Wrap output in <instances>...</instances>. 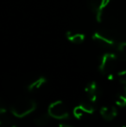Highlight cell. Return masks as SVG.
I'll use <instances>...</instances> for the list:
<instances>
[{
	"instance_id": "3",
	"label": "cell",
	"mask_w": 126,
	"mask_h": 127,
	"mask_svg": "<svg viewBox=\"0 0 126 127\" xmlns=\"http://www.w3.org/2000/svg\"><path fill=\"white\" fill-rule=\"evenodd\" d=\"M118 62V57L113 53H105L103 55L102 58L99 64V71L103 74H112L113 70L115 69Z\"/></svg>"
},
{
	"instance_id": "4",
	"label": "cell",
	"mask_w": 126,
	"mask_h": 127,
	"mask_svg": "<svg viewBox=\"0 0 126 127\" xmlns=\"http://www.w3.org/2000/svg\"><path fill=\"white\" fill-rule=\"evenodd\" d=\"M111 0H90V8L94 12L96 19L99 23L102 21L103 14Z\"/></svg>"
},
{
	"instance_id": "18",
	"label": "cell",
	"mask_w": 126,
	"mask_h": 127,
	"mask_svg": "<svg viewBox=\"0 0 126 127\" xmlns=\"http://www.w3.org/2000/svg\"><path fill=\"white\" fill-rule=\"evenodd\" d=\"M10 127H17V126H11Z\"/></svg>"
},
{
	"instance_id": "10",
	"label": "cell",
	"mask_w": 126,
	"mask_h": 127,
	"mask_svg": "<svg viewBox=\"0 0 126 127\" xmlns=\"http://www.w3.org/2000/svg\"><path fill=\"white\" fill-rule=\"evenodd\" d=\"M50 115L49 113H44L41 114V115L37 116L35 119H34V122L39 127H44L49 125V123L50 122Z\"/></svg>"
},
{
	"instance_id": "12",
	"label": "cell",
	"mask_w": 126,
	"mask_h": 127,
	"mask_svg": "<svg viewBox=\"0 0 126 127\" xmlns=\"http://www.w3.org/2000/svg\"><path fill=\"white\" fill-rule=\"evenodd\" d=\"M80 107L83 109L85 112L86 114H93L95 112V107L93 105V102L89 101V102H84V103L80 104Z\"/></svg>"
},
{
	"instance_id": "17",
	"label": "cell",
	"mask_w": 126,
	"mask_h": 127,
	"mask_svg": "<svg viewBox=\"0 0 126 127\" xmlns=\"http://www.w3.org/2000/svg\"><path fill=\"white\" fill-rule=\"evenodd\" d=\"M113 127H126V126H123V125H119V126H115Z\"/></svg>"
},
{
	"instance_id": "7",
	"label": "cell",
	"mask_w": 126,
	"mask_h": 127,
	"mask_svg": "<svg viewBox=\"0 0 126 127\" xmlns=\"http://www.w3.org/2000/svg\"><path fill=\"white\" fill-rule=\"evenodd\" d=\"M100 115L104 120L111 121L113 120L118 116V111L114 106H103L99 111Z\"/></svg>"
},
{
	"instance_id": "8",
	"label": "cell",
	"mask_w": 126,
	"mask_h": 127,
	"mask_svg": "<svg viewBox=\"0 0 126 127\" xmlns=\"http://www.w3.org/2000/svg\"><path fill=\"white\" fill-rule=\"evenodd\" d=\"M66 37L69 42L74 44H80L85 41V35L82 33H79V32H76V33L72 31L67 32Z\"/></svg>"
},
{
	"instance_id": "5",
	"label": "cell",
	"mask_w": 126,
	"mask_h": 127,
	"mask_svg": "<svg viewBox=\"0 0 126 127\" xmlns=\"http://www.w3.org/2000/svg\"><path fill=\"white\" fill-rule=\"evenodd\" d=\"M93 41L104 48H111L115 45V41L111 35L103 32H95L93 35Z\"/></svg>"
},
{
	"instance_id": "14",
	"label": "cell",
	"mask_w": 126,
	"mask_h": 127,
	"mask_svg": "<svg viewBox=\"0 0 126 127\" xmlns=\"http://www.w3.org/2000/svg\"><path fill=\"white\" fill-rule=\"evenodd\" d=\"M118 50L120 54H121L122 56L124 57V59H125L126 60V41L118 43Z\"/></svg>"
},
{
	"instance_id": "2",
	"label": "cell",
	"mask_w": 126,
	"mask_h": 127,
	"mask_svg": "<svg viewBox=\"0 0 126 127\" xmlns=\"http://www.w3.org/2000/svg\"><path fill=\"white\" fill-rule=\"evenodd\" d=\"M48 113L53 119L58 120H65L69 118V112L67 105L61 100H57L51 103L48 108Z\"/></svg>"
},
{
	"instance_id": "16",
	"label": "cell",
	"mask_w": 126,
	"mask_h": 127,
	"mask_svg": "<svg viewBox=\"0 0 126 127\" xmlns=\"http://www.w3.org/2000/svg\"><path fill=\"white\" fill-rule=\"evenodd\" d=\"M59 127H72V126H67V125H65V124H60L59 125Z\"/></svg>"
},
{
	"instance_id": "1",
	"label": "cell",
	"mask_w": 126,
	"mask_h": 127,
	"mask_svg": "<svg viewBox=\"0 0 126 127\" xmlns=\"http://www.w3.org/2000/svg\"><path fill=\"white\" fill-rule=\"evenodd\" d=\"M36 102L29 98H21L10 106V112L14 117L22 119L29 115L36 109Z\"/></svg>"
},
{
	"instance_id": "15",
	"label": "cell",
	"mask_w": 126,
	"mask_h": 127,
	"mask_svg": "<svg viewBox=\"0 0 126 127\" xmlns=\"http://www.w3.org/2000/svg\"><path fill=\"white\" fill-rule=\"evenodd\" d=\"M118 79L120 83L126 86V70H123L118 74Z\"/></svg>"
},
{
	"instance_id": "11",
	"label": "cell",
	"mask_w": 126,
	"mask_h": 127,
	"mask_svg": "<svg viewBox=\"0 0 126 127\" xmlns=\"http://www.w3.org/2000/svg\"><path fill=\"white\" fill-rule=\"evenodd\" d=\"M115 103L118 107L126 106V86L120 89V91L118 94V96H117Z\"/></svg>"
},
{
	"instance_id": "13",
	"label": "cell",
	"mask_w": 126,
	"mask_h": 127,
	"mask_svg": "<svg viewBox=\"0 0 126 127\" xmlns=\"http://www.w3.org/2000/svg\"><path fill=\"white\" fill-rule=\"evenodd\" d=\"M84 114H86V112L83 111V109L80 107V105H78L74 109V116L75 119H81L84 117Z\"/></svg>"
},
{
	"instance_id": "9",
	"label": "cell",
	"mask_w": 126,
	"mask_h": 127,
	"mask_svg": "<svg viewBox=\"0 0 126 127\" xmlns=\"http://www.w3.org/2000/svg\"><path fill=\"white\" fill-rule=\"evenodd\" d=\"M47 82V79L45 77H39L38 79H36L35 80L32 81L30 84H29L27 87L28 90L30 91V92H33V91L38 90L40 89L44 84Z\"/></svg>"
},
{
	"instance_id": "6",
	"label": "cell",
	"mask_w": 126,
	"mask_h": 127,
	"mask_svg": "<svg viewBox=\"0 0 126 127\" xmlns=\"http://www.w3.org/2000/svg\"><path fill=\"white\" fill-rule=\"evenodd\" d=\"M86 94L89 101L94 103L98 100L99 95H100V90H99V85L95 81H92L88 83L86 87Z\"/></svg>"
}]
</instances>
